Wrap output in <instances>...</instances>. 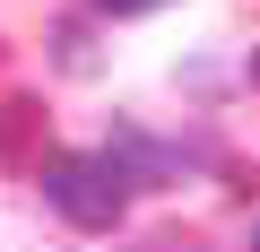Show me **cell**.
<instances>
[{
  "mask_svg": "<svg viewBox=\"0 0 260 252\" xmlns=\"http://www.w3.org/2000/svg\"><path fill=\"white\" fill-rule=\"evenodd\" d=\"M35 174H44V200L87 235L121 226V209H130V174L113 165V148L104 157H35Z\"/></svg>",
  "mask_w": 260,
  "mask_h": 252,
  "instance_id": "1",
  "label": "cell"
},
{
  "mask_svg": "<svg viewBox=\"0 0 260 252\" xmlns=\"http://www.w3.org/2000/svg\"><path fill=\"white\" fill-rule=\"evenodd\" d=\"M35 131H44V104L35 96H9V104H0V157H9V165H35L44 157Z\"/></svg>",
  "mask_w": 260,
  "mask_h": 252,
  "instance_id": "2",
  "label": "cell"
},
{
  "mask_svg": "<svg viewBox=\"0 0 260 252\" xmlns=\"http://www.w3.org/2000/svg\"><path fill=\"white\" fill-rule=\"evenodd\" d=\"M113 157H121V165H139L148 183H156V174H174V157H165L156 139H139V131H113Z\"/></svg>",
  "mask_w": 260,
  "mask_h": 252,
  "instance_id": "3",
  "label": "cell"
},
{
  "mask_svg": "<svg viewBox=\"0 0 260 252\" xmlns=\"http://www.w3.org/2000/svg\"><path fill=\"white\" fill-rule=\"evenodd\" d=\"M95 9H113V18H130V9H156V0H95Z\"/></svg>",
  "mask_w": 260,
  "mask_h": 252,
  "instance_id": "4",
  "label": "cell"
},
{
  "mask_svg": "<svg viewBox=\"0 0 260 252\" xmlns=\"http://www.w3.org/2000/svg\"><path fill=\"white\" fill-rule=\"evenodd\" d=\"M251 87H260V44H251Z\"/></svg>",
  "mask_w": 260,
  "mask_h": 252,
  "instance_id": "5",
  "label": "cell"
},
{
  "mask_svg": "<svg viewBox=\"0 0 260 252\" xmlns=\"http://www.w3.org/2000/svg\"><path fill=\"white\" fill-rule=\"evenodd\" d=\"M251 243H260V226H251Z\"/></svg>",
  "mask_w": 260,
  "mask_h": 252,
  "instance_id": "6",
  "label": "cell"
}]
</instances>
